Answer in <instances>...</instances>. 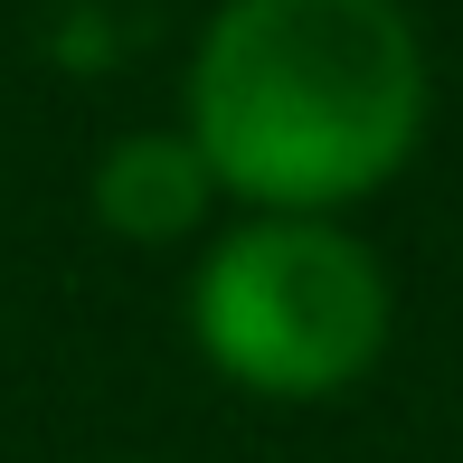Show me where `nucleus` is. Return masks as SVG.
Wrapping results in <instances>:
<instances>
[{"instance_id": "nucleus-1", "label": "nucleus", "mask_w": 463, "mask_h": 463, "mask_svg": "<svg viewBox=\"0 0 463 463\" xmlns=\"http://www.w3.org/2000/svg\"><path fill=\"white\" fill-rule=\"evenodd\" d=\"M435 123V57L407 0H218L180 76V133L227 208L350 218Z\"/></svg>"}, {"instance_id": "nucleus-2", "label": "nucleus", "mask_w": 463, "mask_h": 463, "mask_svg": "<svg viewBox=\"0 0 463 463\" xmlns=\"http://www.w3.org/2000/svg\"><path fill=\"white\" fill-rule=\"evenodd\" d=\"M189 350L208 378L265 407H331L369 388L397 341L388 256L350 218H237L189 265Z\"/></svg>"}, {"instance_id": "nucleus-3", "label": "nucleus", "mask_w": 463, "mask_h": 463, "mask_svg": "<svg viewBox=\"0 0 463 463\" xmlns=\"http://www.w3.org/2000/svg\"><path fill=\"white\" fill-rule=\"evenodd\" d=\"M86 208L104 237L123 246H208L237 208H227L208 152L180 133V123H142V133H114L86 171Z\"/></svg>"}]
</instances>
